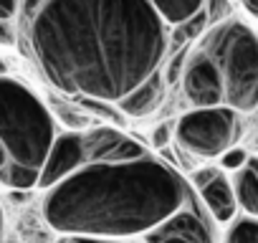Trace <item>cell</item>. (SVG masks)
<instances>
[{
	"mask_svg": "<svg viewBox=\"0 0 258 243\" xmlns=\"http://www.w3.org/2000/svg\"><path fill=\"white\" fill-rule=\"evenodd\" d=\"M26 48L58 91L121 104L167 56V31L150 0H26Z\"/></svg>",
	"mask_w": 258,
	"mask_h": 243,
	"instance_id": "1",
	"label": "cell"
},
{
	"mask_svg": "<svg viewBox=\"0 0 258 243\" xmlns=\"http://www.w3.org/2000/svg\"><path fill=\"white\" fill-rule=\"evenodd\" d=\"M84 160L43 195L46 223L71 238H145L195 195L192 185L167 162L119 130L81 132Z\"/></svg>",
	"mask_w": 258,
	"mask_h": 243,
	"instance_id": "2",
	"label": "cell"
},
{
	"mask_svg": "<svg viewBox=\"0 0 258 243\" xmlns=\"http://www.w3.org/2000/svg\"><path fill=\"white\" fill-rule=\"evenodd\" d=\"M53 142L56 127L46 104L18 79L0 76V185L36 188Z\"/></svg>",
	"mask_w": 258,
	"mask_h": 243,
	"instance_id": "3",
	"label": "cell"
},
{
	"mask_svg": "<svg viewBox=\"0 0 258 243\" xmlns=\"http://www.w3.org/2000/svg\"><path fill=\"white\" fill-rule=\"evenodd\" d=\"M223 81V106L250 114L258 109V33L235 21L215 23L200 41Z\"/></svg>",
	"mask_w": 258,
	"mask_h": 243,
	"instance_id": "4",
	"label": "cell"
},
{
	"mask_svg": "<svg viewBox=\"0 0 258 243\" xmlns=\"http://www.w3.org/2000/svg\"><path fill=\"white\" fill-rule=\"evenodd\" d=\"M240 132H243L240 114L228 106L192 109L177 119L175 142L195 157L215 160L235 150Z\"/></svg>",
	"mask_w": 258,
	"mask_h": 243,
	"instance_id": "5",
	"label": "cell"
},
{
	"mask_svg": "<svg viewBox=\"0 0 258 243\" xmlns=\"http://www.w3.org/2000/svg\"><path fill=\"white\" fill-rule=\"evenodd\" d=\"M142 243H215L210 213L203 210L198 198L192 195L182 210H177L170 220L147 233Z\"/></svg>",
	"mask_w": 258,
	"mask_h": 243,
	"instance_id": "6",
	"label": "cell"
},
{
	"mask_svg": "<svg viewBox=\"0 0 258 243\" xmlns=\"http://www.w3.org/2000/svg\"><path fill=\"white\" fill-rule=\"evenodd\" d=\"M182 91L195 109L223 106V81L213 58L198 46L182 66Z\"/></svg>",
	"mask_w": 258,
	"mask_h": 243,
	"instance_id": "7",
	"label": "cell"
},
{
	"mask_svg": "<svg viewBox=\"0 0 258 243\" xmlns=\"http://www.w3.org/2000/svg\"><path fill=\"white\" fill-rule=\"evenodd\" d=\"M190 185L203 198V205L215 223L230 225L238 218L235 188H233V180H228L225 172H220L218 167H203L192 175Z\"/></svg>",
	"mask_w": 258,
	"mask_h": 243,
	"instance_id": "8",
	"label": "cell"
},
{
	"mask_svg": "<svg viewBox=\"0 0 258 243\" xmlns=\"http://www.w3.org/2000/svg\"><path fill=\"white\" fill-rule=\"evenodd\" d=\"M84 160V137L81 132H66L58 135L53 142V150L48 155V162L43 167V175L38 180V188L48 190L56 183H61L69 172H74Z\"/></svg>",
	"mask_w": 258,
	"mask_h": 243,
	"instance_id": "9",
	"label": "cell"
},
{
	"mask_svg": "<svg viewBox=\"0 0 258 243\" xmlns=\"http://www.w3.org/2000/svg\"><path fill=\"white\" fill-rule=\"evenodd\" d=\"M162 99H165V79H162V74H157V76L150 79L142 89H137L129 99H124V101L119 104V109H121L126 116L140 119V116H150L152 111H157L160 104H162Z\"/></svg>",
	"mask_w": 258,
	"mask_h": 243,
	"instance_id": "10",
	"label": "cell"
},
{
	"mask_svg": "<svg viewBox=\"0 0 258 243\" xmlns=\"http://www.w3.org/2000/svg\"><path fill=\"white\" fill-rule=\"evenodd\" d=\"M233 188L238 198V208L248 218H258V157H248V162L235 170Z\"/></svg>",
	"mask_w": 258,
	"mask_h": 243,
	"instance_id": "11",
	"label": "cell"
},
{
	"mask_svg": "<svg viewBox=\"0 0 258 243\" xmlns=\"http://www.w3.org/2000/svg\"><path fill=\"white\" fill-rule=\"evenodd\" d=\"M155 11L170 26H185L203 13L205 0H150Z\"/></svg>",
	"mask_w": 258,
	"mask_h": 243,
	"instance_id": "12",
	"label": "cell"
},
{
	"mask_svg": "<svg viewBox=\"0 0 258 243\" xmlns=\"http://www.w3.org/2000/svg\"><path fill=\"white\" fill-rule=\"evenodd\" d=\"M220 243H258V218H248V215L235 218L225 228Z\"/></svg>",
	"mask_w": 258,
	"mask_h": 243,
	"instance_id": "13",
	"label": "cell"
},
{
	"mask_svg": "<svg viewBox=\"0 0 258 243\" xmlns=\"http://www.w3.org/2000/svg\"><path fill=\"white\" fill-rule=\"evenodd\" d=\"M245 162H248V155H245L240 147H235V150H230L228 155L220 157V165H223L225 170H240Z\"/></svg>",
	"mask_w": 258,
	"mask_h": 243,
	"instance_id": "14",
	"label": "cell"
},
{
	"mask_svg": "<svg viewBox=\"0 0 258 243\" xmlns=\"http://www.w3.org/2000/svg\"><path fill=\"white\" fill-rule=\"evenodd\" d=\"M18 3L21 0H0V23H11L18 16Z\"/></svg>",
	"mask_w": 258,
	"mask_h": 243,
	"instance_id": "15",
	"label": "cell"
},
{
	"mask_svg": "<svg viewBox=\"0 0 258 243\" xmlns=\"http://www.w3.org/2000/svg\"><path fill=\"white\" fill-rule=\"evenodd\" d=\"M16 43V31L11 23H0V46H11Z\"/></svg>",
	"mask_w": 258,
	"mask_h": 243,
	"instance_id": "16",
	"label": "cell"
},
{
	"mask_svg": "<svg viewBox=\"0 0 258 243\" xmlns=\"http://www.w3.org/2000/svg\"><path fill=\"white\" fill-rule=\"evenodd\" d=\"M210 6H213V11L208 13V18H210L213 23H220V13L228 8V3H225V0H210Z\"/></svg>",
	"mask_w": 258,
	"mask_h": 243,
	"instance_id": "17",
	"label": "cell"
},
{
	"mask_svg": "<svg viewBox=\"0 0 258 243\" xmlns=\"http://www.w3.org/2000/svg\"><path fill=\"white\" fill-rule=\"evenodd\" d=\"M152 142L155 145H167V125H162L152 132Z\"/></svg>",
	"mask_w": 258,
	"mask_h": 243,
	"instance_id": "18",
	"label": "cell"
},
{
	"mask_svg": "<svg viewBox=\"0 0 258 243\" xmlns=\"http://www.w3.org/2000/svg\"><path fill=\"white\" fill-rule=\"evenodd\" d=\"M240 3H243L245 13H248V16H253V18L258 21V0H240Z\"/></svg>",
	"mask_w": 258,
	"mask_h": 243,
	"instance_id": "19",
	"label": "cell"
},
{
	"mask_svg": "<svg viewBox=\"0 0 258 243\" xmlns=\"http://www.w3.org/2000/svg\"><path fill=\"white\" fill-rule=\"evenodd\" d=\"M74 243H121V240H86V238H79Z\"/></svg>",
	"mask_w": 258,
	"mask_h": 243,
	"instance_id": "20",
	"label": "cell"
},
{
	"mask_svg": "<svg viewBox=\"0 0 258 243\" xmlns=\"http://www.w3.org/2000/svg\"><path fill=\"white\" fill-rule=\"evenodd\" d=\"M0 76H8V66H6L3 58H0Z\"/></svg>",
	"mask_w": 258,
	"mask_h": 243,
	"instance_id": "21",
	"label": "cell"
},
{
	"mask_svg": "<svg viewBox=\"0 0 258 243\" xmlns=\"http://www.w3.org/2000/svg\"><path fill=\"white\" fill-rule=\"evenodd\" d=\"M0 243H3V208H0Z\"/></svg>",
	"mask_w": 258,
	"mask_h": 243,
	"instance_id": "22",
	"label": "cell"
}]
</instances>
